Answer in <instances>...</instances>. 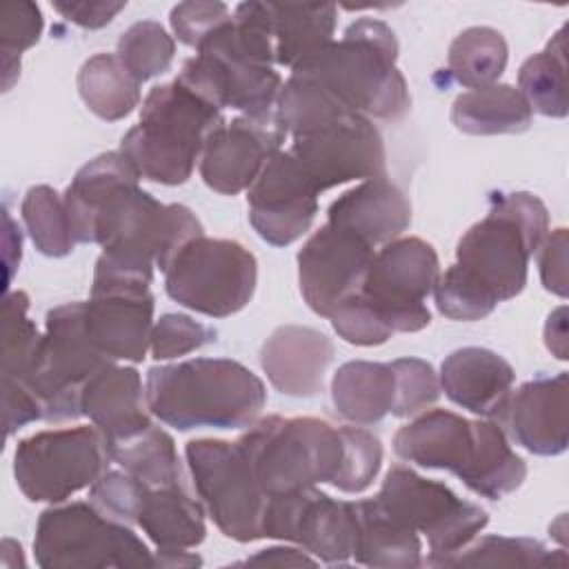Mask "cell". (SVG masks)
Returning <instances> with one entry per match:
<instances>
[{
  "instance_id": "cell-1",
  "label": "cell",
  "mask_w": 569,
  "mask_h": 569,
  "mask_svg": "<svg viewBox=\"0 0 569 569\" xmlns=\"http://www.w3.org/2000/svg\"><path fill=\"white\" fill-rule=\"evenodd\" d=\"M267 496L289 493L318 482L360 493L382 465L380 440L362 427H333L322 418L256 420L238 440Z\"/></svg>"
},
{
  "instance_id": "cell-2",
  "label": "cell",
  "mask_w": 569,
  "mask_h": 569,
  "mask_svg": "<svg viewBox=\"0 0 569 569\" xmlns=\"http://www.w3.org/2000/svg\"><path fill=\"white\" fill-rule=\"evenodd\" d=\"M393 451L418 467L451 471L489 500L509 496L527 478V462L496 420H467L447 409H429L400 427Z\"/></svg>"
},
{
  "instance_id": "cell-3",
  "label": "cell",
  "mask_w": 569,
  "mask_h": 569,
  "mask_svg": "<svg viewBox=\"0 0 569 569\" xmlns=\"http://www.w3.org/2000/svg\"><path fill=\"white\" fill-rule=\"evenodd\" d=\"M144 393L149 411L180 431L251 427L267 402L264 382L229 358L151 367Z\"/></svg>"
},
{
  "instance_id": "cell-4",
  "label": "cell",
  "mask_w": 569,
  "mask_h": 569,
  "mask_svg": "<svg viewBox=\"0 0 569 569\" xmlns=\"http://www.w3.org/2000/svg\"><path fill=\"white\" fill-rule=\"evenodd\" d=\"M398 40L389 24L373 18L351 22L340 40L298 64L345 109L365 118L396 122L411 107L405 76L396 67Z\"/></svg>"
},
{
  "instance_id": "cell-5",
  "label": "cell",
  "mask_w": 569,
  "mask_h": 569,
  "mask_svg": "<svg viewBox=\"0 0 569 569\" xmlns=\"http://www.w3.org/2000/svg\"><path fill=\"white\" fill-rule=\"evenodd\" d=\"M547 231L549 213L538 196L493 193L487 216L458 240L451 267L493 305L511 300L525 289L529 260Z\"/></svg>"
},
{
  "instance_id": "cell-6",
  "label": "cell",
  "mask_w": 569,
  "mask_h": 569,
  "mask_svg": "<svg viewBox=\"0 0 569 569\" xmlns=\"http://www.w3.org/2000/svg\"><path fill=\"white\" fill-rule=\"evenodd\" d=\"M222 122V111L180 80L156 84L142 102L138 124L124 133L120 153L140 178L182 184L191 178L209 133Z\"/></svg>"
},
{
  "instance_id": "cell-7",
  "label": "cell",
  "mask_w": 569,
  "mask_h": 569,
  "mask_svg": "<svg viewBox=\"0 0 569 569\" xmlns=\"http://www.w3.org/2000/svg\"><path fill=\"white\" fill-rule=\"evenodd\" d=\"M36 562L44 569L156 567L149 547L93 502H67L40 513L33 538Z\"/></svg>"
},
{
  "instance_id": "cell-8",
  "label": "cell",
  "mask_w": 569,
  "mask_h": 569,
  "mask_svg": "<svg viewBox=\"0 0 569 569\" xmlns=\"http://www.w3.org/2000/svg\"><path fill=\"white\" fill-rule=\"evenodd\" d=\"M196 51L176 80L220 111L231 107L253 120H273L282 78L273 67L244 51L233 31V16Z\"/></svg>"
},
{
  "instance_id": "cell-9",
  "label": "cell",
  "mask_w": 569,
  "mask_h": 569,
  "mask_svg": "<svg viewBox=\"0 0 569 569\" xmlns=\"http://www.w3.org/2000/svg\"><path fill=\"white\" fill-rule=\"evenodd\" d=\"M256 282L258 262L247 247L204 233L189 240L164 271L169 298L211 318H227L244 309Z\"/></svg>"
},
{
  "instance_id": "cell-10",
  "label": "cell",
  "mask_w": 569,
  "mask_h": 569,
  "mask_svg": "<svg viewBox=\"0 0 569 569\" xmlns=\"http://www.w3.org/2000/svg\"><path fill=\"white\" fill-rule=\"evenodd\" d=\"M373 500L400 525L425 533L433 565L467 547L489 522L482 507L458 498L445 482L422 478L409 467L393 465Z\"/></svg>"
},
{
  "instance_id": "cell-11",
  "label": "cell",
  "mask_w": 569,
  "mask_h": 569,
  "mask_svg": "<svg viewBox=\"0 0 569 569\" xmlns=\"http://www.w3.org/2000/svg\"><path fill=\"white\" fill-rule=\"evenodd\" d=\"M104 436L96 427L38 431L18 442L13 476L31 502H64L91 487L109 467Z\"/></svg>"
},
{
  "instance_id": "cell-12",
  "label": "cell",
  "mask_w": 569,
  "mask_h": 569,
  "mask_svg": "<svg viewBox=\"0 0 569 569\" xmlns=\"http://www.w3.org/2000/svg\"><path fill=\"white\" fill-rule=\"evenodd\" d=\"M193 487L216 527L231 540L262 538L267 493L238 442L218 438L189 440L184 447Z\"/></svg>"
},
{
  "instance_id": "cell-13",
  "label": "cell",
  "mask_w": 569,
  "mask_h": 569,
  "mask_svg": "<svg viewBox=\"0 0 569 569\" xmlns=\"http://www.w3.org/2000/svg\"><path fill=\"white\" fill-rule=\"evenodd\" d=\"M84 325V302H67L47 313L38 365L29 389L42 407V420H76L84 382L104 365Z\"/></svg>"
},
{
  "instance_id": "cell-14",
  "label": "cell",
  "mask_w": 569,
  "mask_h": 569,
  "mask_svg": "<svg viewBox=\"0 0 569 569\" xmlns=\"http://www.w3.org/2000/svg\"><path fill=\"white\" fill-rule=\"evenodd\" d=\"M438 276V253L427 240L396 238L373 253L358 293L391 333H413L431 322L425 300Z\"/></svg>"
},
{
  "instance_id": "cell-15",
  "label": "cell",
  "mask_w": 569,
  "mask_h": 569,
  "mask_svg": "<svg viewBox=\"0 0 569 569\" xmlns=\"http://www.w3.org/2000/svg\"><path fill=\"white\" fill-rule=\"evenodd\" d=\"M291 156L309 173L318 191L385 178V142L376 124L360 113H345L291 138Z\"/></svg>"
},
{
  "instance_id": "cell-16",
  "label": "cell",
  "mask_w": 569,
  "mask_h": 569,
  "mask_svg": "<svg viewBox=\"0 0 569 569\" xmlns=\"http://www.w3.org/2000/svg\"><path fill=\"white\" fill-rule=\"evenodd\" d=\"M353 502L307 487L267 498L262 538L300 545L327 565H345L353 551Z\"/></svg>"
},
{
  "instance_id": "cell-17",
  "label": "cell",
  "mask_w": 569,
  "mask_h": 569,
  "mask_svg": "<svg viewBox=\"0 0 569 569\" xmlns=\"http://www.w3.org/2000/svg\"><path fill=\"white\" fill-rule=\"evenodd\" d=\"M318 187L291 156L276 151L247 189L249 222L273 247L296 242L318 213Z\"/></svg>"
},
{
  "instance_id": "cell-18",
  "label": "cell",
  "mask_w": 569,
  "mask_h": 569,
  "mask_svg": "<svg viewBox=\"0 0 569 569\" xmlns=\"http://www.w3.org/2000/svg\"><path fill=\"white\" fill-rule=\"evenodd\" d=\"M373 247L338 224L325 222L298 251V282L309 309L329 318L356 293L373 260Z\"/></svg>"
},
{
  "instance_id": "cell-19",
  "label": "cell",
  "mask_w": 569,
  "mask_h": 569,
  "mask_svg": "<svg viewBox=\"0 0 569 569\" xmlns=\"http://www.w3.org/2000/svg\"><path fill=\"white\" fill-rule=\"evenodd\" d=\"M284 136L273 120L247 116L222 122L204 142L200 176L218 193L236 196L253 184L267 160L280 151Z\"/></svg>"
},
{
  "instance_id": "cell-20",
  "label": "cell",
  "mask_w": 569,
  "mask_h": 569,
  "mask_svg": "<svg viewBox=\"0 0 569 569\" xmlns=\"http://www.w3.org/2000/svg\"><path fill=\"white\" fill-rule=\"evenodd\" d=\"M496 422L536 456H558L569 442V376H540L511 389Z\"/></svg>"
},
{
  "instance_id": "cell-21",
  "label": "cell",
  "mask_w": 569,
  "mask_h": 569,
  "mask_svg": "<svg viewBox=\"0 0 569 569\" xmlns=\"http://www.w3.org/2000/svg\"><path fill=\"white\" fill-rule=\"evenodd\" d=\"M84 325L104 358L140 362L151 345L153 296L149 287L91 289L84 302Z\"/></svg>"
},
{
  "instance_id": "cell-22",
  "label": "cell",
  "mask_w": 569,
  "mask_h": 569,
  "mask_svg": "<svg viewBox=\"0 0 569 569\" xmlns=\"http://www.w3.org/2000/svg\"><path fill=\"white\" fill-rule=\"evenodd\" d=\"M331 358L333 342L322 331L300 325L278 327L260 349V365L269 382L291 398L316 396Z\"/></svg>"
},
{
  "instance_id": "cell-23",
  "label": "cell",
  "mask_w": 569,
  "mask_h": 569,
  "mask_svg": "<svg viewBox=\"0 0 569 569\" xmlns=\"http://www.w3.org/2000/svg\"><path fill=\"white\" fill-rule=\"evenodd\" d=\"M147 409L140 373L133 367H120L116 362L98 369L80 393L82 416L104 436L107 445L147 429L151 425Z\"/></svg>"
},
{
  "instance_id": "cell-24",
  "label": "cell",
  "mask_w": 569,
  "mask_h": 569,
  "mask_svg": "<svg viewBox=\"0 0 569 569\" xmlns=\"http://www.w3.org/2000/svg\"><path fill=\"white\" fill-rule=\"evenodd\" d=\"M438 380L453 405L496 420L511 393L516 371L491 349L462 347L442 360Z\"/></svg>"
},
{
  "instance_id": "cell-25",
  "label": "cell",
  "mask_w": 569,
  "mask_h": 569,
  "mask_svg": "<svg viewBox=\"0 0 569 569\" xmlns=\"http://www.w3.org/2000/svg\"><path fill=\"white\" fill-rule=\"evenodd\" d=\"M327 222L353 231L371 247L387 244L411 224V202L387 176L371 178L338 196L329 204Z\"/></svg>"
},
{
  "instance_id": "cell-26",
  "label": "cell",
  "mask_w": 569,
  "mask_h": 569,
  "mask_svg": "<svg viewBox=\"0 0 569 569\" xmlns=\"http://www.w3.org/2000/svg\"><path fill=\"white\" fill-rule=\"evenodd\" d=\"M136 525L149 536L158 553L187 551L204 540V509L193 500L182 482L147 487Z\"/></svg>"
},
{
  "instance_id": "cell-27",
  "label": "cell",
  "mask_w": 569,
  "mask_h": 569,
  "mask_svg": "<svg viewBox=\"0 0 569 569\" xmlns=\"http://www.w3.org/2000/svg\"><path fill=\"white\" fill-rule=\"evenodd\" d=\"M351 558L367 567L407 569L422 565V545L413 529L393 520L373 498L353 502Z\"/></svg>"
},
{
  "instance_id": "cell-28",
  "label": "cell",
  "mask_w": 569,
  "mask_h": 569,
  "mask_svg": "<svg viewBox=\"0 0 569 569\" xmlns=\"http://www.w3.org/2000/svg\"><path fill=\"white\" fill-rule=\"evenodd\" d=\"M336 411L353 425H376L396 405V373L391 362L351 360L331 380Z\"/></svg>"
},
{
  "instance_id": "cell-29",
  "label": "cell",
  "mask_w": 569,
  "mask_h": 569,
  "mask_svg": "<svg viewBox=\"0 0 569 569\" xmlns=\"http://www.w3.org/2000/svg\"><path fill=\"white\" fill-rule=\"evenodd\" d=\"M276 64L296 69L331 42L336 4L329 2H269Z\"/></svg>"
},
{
  "instance_id": "cell-30",
  "label": "cell",
  "mask_w": 569,
  "mask_h": 569,
  "mask_svg": "<svg viewBox=\"0 0 569 569\" xmlns=\"http://www.w3.org/2000/svg\"><path fill=\"white\" fill-rule=\"evenodd\" d=\"M533 118L522 93L511 84H487L460 93L451 104V122L469 136L522 133Z\"/></svg>"
},
{
  "instance_id": "cell-31",
  "label": "cell",
  "mask_w": 569,
  "mask_h": 569,
  "mask_svg": "<svg viewBox=\"0 0 569 569\" xmlns=\"http://www.w3.org/2000/svg\"><path fill=\"white\" fill-rule=\"evenodd\" d=\"M140 173L120 153L109 151L89 160L64 191V207L69 213L76 242H91V227L98 207L120 187L138 182Z\"/></svg>"
},
{
  "instance_id": "cell-32",
  "label": "cell",
  "mask_w": 569,
  "mask_h": 569,
  "mask_svg": "<svg viewBox=\"0 0 569 569\" xmlns=\"http://www.w3.org/2000/svg\"><path fill=\"white\" fill-rule=\"evenodd\" d=\"M142 82L116 53H96L78 71V93L100 120L116 122L140 104Z\"/></svg>"
},
{
  "instance_id": "cell-33",
  "label": "cell",
  "mask_w": 569,
  "mask_h": 569,
  "mask_svg": "<svg viewBox=\"0 0 569 569\" xmlns=\"http://www.w3.org/2000/svg\"><path fill=\"white\" fill-rule=\"evenodd\" d=\"M107 449L116 465L149 487L182 482V465L173 438L160 427L149 425L131 438L109 442Z\"/></svg>"
},
{
  "instance_id": "cell-34",
  "label": "cell",
  "mask_w": 569,
  "mask_h": 569,
  "mask_svg": "<svg viewBox=\"0 0 569 569\" xmlns=\"http://www.w3.org/2000/svg\"><path fill=\"white\" fill-rule=\"evenodd\" d=\"M518 91L531 107L547 118H565L567 104V58L565 27H560L547 47L527 58L518 71Z\"/></svg>"
},
{
  "instance_id": "cell-35",
  "label": "cell",
  "mask_w": 569,
  "mask_h": 569,
  "mask_svg": "<svg viewBox=\"0 0 569 569\" xmlns=\"http://www.w3.org/2000/svg\"><path fill=\"white\" fill-rule=\"evenodd\" d=\"M509 49L493 27H469L449 44L447 73L467 89L493 84L507 67Z\"/></svg>"
},
{
  "instance_id": "cell-36",
  "label": "cell",
  "mask_w": 569,
  "mask_h": 569,
  "mask_svg": "<svg viewBox=\"0 0 569 569\" xmlns=\"http://www.w3.org/2000/svg\"><path fill=\"white\" fill-rule=\"evenodd\" d=\"M29 296L11 291L2 305V385H22L29 389L33 378L42 336L27 316ZM31 391V389H29ZM33 393V391H31Z\"/></svg>"
},
{
  "instance_id": "cell-37",
  "label": "cell",
  "mask_w": 569,
  "mask_h": 569,
  "mask_svg": "<svg viewBox=\"0 0 569 569\" xmlns=\"http://www.w3.org/2000/svg\"><path fill=\"white\" fill-rule=\"evenodd\" d=\"M565 562L567 553L562 549L551 551L533 538L482 536L460 551L438 560L436 567H553Z\"/></svg>"
},
{
  "instance_id": "cell-38",
  "label": "cell",
  "mask_w": 569,
  "mask_h": 569,
  "mask_svg": "<svg viewBox=\"0 0 569 569\" xmlns=\"http://www.w3.org/2000/svg\"><path fill=\"white\" fill-rule=\"evenodd\" d=\"M22 220L36 249L49 258H62L78 244L71 231L64 198L47 184L31 187L24 193Z\"/></svg>"
},
{
  "instance_id": "cell-39",
  "label": "cell",
  "mask_w": 569,
  "mask_h": 569,
  "mask_svg": "<svg viewBox=\"0 0 569 569\" xmlns=\"http://www.w3.org/2000/svg\"><path fill=\"white\" fill-rule=\"evenodd\" d=\"M176 53L173 38L160 22L140 20L133 22L118 40L116 56L140 80L147 82L171 67Z\"/></svg>"
},
{
  "instance_id": "cell-40",
  "label": "cell",
  "mask_w": 569,
  "mask_h": 569,
  "mask_svg": "<svg viewBox=\"0 0 569 569\" xmlns=\"http://www.w3.org/2000/svg\"><path fill=\"white\" fill-rule=\"evenodd\" d=\"M42 13L33 2H11L0 13V49L4 69V89L11 87V73L20 69V53L33 47L42 33ZM20 73V71H18Z\"/></svg>"
},
{
  "instance_id": "cell-41",
  "label": "cell",
  "mask_w": 569,
  "mask_h": 569,
  "mask_svg": "<svg viewBox=\"0 0 569 569\" xmlns=\"http://www.w3.org/2000/svg\"><path fill=\"white\" fill-rule=\"evenodd\" d=\"M391 367L396 373V405L391 416H416L438 400L440 380L427 360L398 358Z\"/></svg>"
},
{
  "instance_id": "cell-42",
  "label": "cell",
  "mask_w": 569,
  "mask_h": 569,
  "mask_svg": "<svg viewBox=\"0 0 569 569\" xmlns=\"http://www.w3.org/2000/svg\"><path fill=\"white\" fill-rule=\"evenodd\" d=\"M216 340V331L184 313H164L151 329V356L156 360H171L187 356L207 342Z\"/></svg>"
},
{
  "instance_id": "cell-43",
  "label": "cell",
  "mask_w": 569,
  "mask_h": 569,
  "mask_svg": "<svg viewBox=\"0 0 569 569\" xmlns=\"http://www.w3.org/2000/svg\"><path fill=\"white\" fill-rule=\"evenodd\" d=\"M149 485L140 482L131 473L122 471H104L91 487H89V498L91 502L109 518L118 522H136L140 502L144 498Z\"/></svg>"
},
{
  "instance_id": "cell-44",
  "label": "cell",
  "mask_w": 569,
  "mask_h": 569,
  "mask_svg": "<svg viewBox=\"0 0 569 569\" xmlns=\"http://www.w3.org/2000/svg\"><path fill=\"white\" fill-rule=\"evenodd\" d=\"M336 333L358 347H373L387 342L393 333L389 327L376 316V311L369 307V302L356 291L349 298H345L333 313L329 316Z\"/></svg>"
},
{
  "instance_id": "cell-45",
  "label": "cell",
  "mask_w": 569,
  "mask_h": 569,
  "mask_svg": "<svg viewBox=\"0 0 569 569\" xmlns=\"http://www.w3.org/2000/svg\"><path fill=\"white\" fill-rule=\"evenodd\" d=\"M231 11L224 2H180L171 9L169 22L180 42L198 49L200 42L216 29L231 20Z\"/></svg>"
},
{
  "instance_id": "cell-46",
  "label": "cell",
  "mask_w": 569,
  "mask_h": 569,
  "mask_svg": "<svg viewBox=\"0 0 569 569\" xmlns=\"http://www.w3.org/2000/svg\"><path fill=\"white\" fill-rule=\"evenodd\" d=\"M538 269L547 291L567 298V229L558 227L540 242Z\"/></svg>"
},
{
  "instance_id": "cell-47",
  "label": "cell",
  "mask_w": 569,
  "mask_h": 569,
  "mask_svg": "<svg viewBox=\"0 0 569 569\" xmlns=\"http://www.w3.org/2000/svg\"><path fill=\"white\" fill-rule=\"evenodd\" d=\"M53 9L82 29H100L124 9V2H56Z\"/></svg>"
},
{
  "instance_id": "cell-48",
  "label": "cell",
  "mask_w": 569,
  "mask_h": 569,
  "mask_svg": "<svg viewBox=\"0 0 569 569\" xmlns=\"http://www.w3.org/2000/svg\"><path fill=\"white\" fill-rule=\"evenodd\" d=\"M545 345L558 358L567 360V309L558 307L545 325Z\"/></svg>"
},
{
  "instance_id": "cell-49",
  "label": "cell",
  "mask_w": 569,
  "mask_h": 569,
  "mask_svg": "<svg viewBox=\"0 0 569 569\" xmlns=\"http://www.w3.org/2000/svg\"><path fill=\"white\" fill-rule=\"evenodd\" d=\"M247 562H267V565H313L316 560L307 553L291 547H271L251 556Z\"/></svg>"
}]
</instances>
